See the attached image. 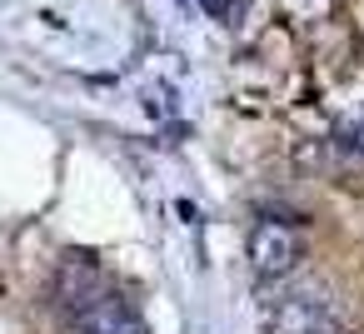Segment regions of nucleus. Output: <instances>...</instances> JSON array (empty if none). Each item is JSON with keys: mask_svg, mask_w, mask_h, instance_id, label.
<instances>
[{"mask_svg": "<svg viewBox=\"0 0 364 334\" xmlns=\"http://www.w3.org/2000/svg\"><path fill=\"white\" fill-rule=\"evenodd\" d=\"M70 334H150V329L115 289H105L70 314Z\"/></svg>", "mask_w": 364, "mask_h": 334, "instance_id": "nucleus-3", "label": "nucleus"}, {"mask_svg": "<svg viewBox=\"0 0 364 334\" xmlns=\"http://www.w3.org/2000/svg\"><path fill=\"white\" fill-rule=\"evenodd\" d=\"M339 145H344L349 155H364V115H354V120L339 130Z\"/></svg>", "mask_w": 364, "mask_h": 334, "instance_id": "nucleus-5", "label": "nucleus"}, {"mask_svg": "<svg viewBox=\"0 0 364 334\" xmlns=\"http://www.w3.org/2000/svg\"><path fill=\"white\" fill-rule=\"evenodd\" d=\"M304 259V235L284 220H259L250 230V264L264 279H284L289 269H299Z\"/></svg>", "mask_w": 364, "mask_h": 334, "instance_id": "nucleus-1", "label": "nucleus"}, {"mask_svg": "<svg viewBox=\"0 0 364 334\" xmlns=\"http://www.w3.org/2000/svg\"><path fill=\"white\" fill-rule=\"evenodd\" d=\"M95 294H105V274H100V264H95L85 249H70V254L60 259V269H55V299L75 314V309L90 304Z\"/></svg>", "mask_w": 364, "mask_h": 334, "instance_id": "nucleus-4", "label": "nucleus"}, {"mask_svg": "<svg viewBox=\"0 0 364 334\" xmlns=\"http://www.w3.org/2000/svg\"><path fill=\"white\" fill-rule=\"evenodd\" d=\"M264 329L269 334H339V319L329 314L324 299L299 289V294H279L264 304Z\"/></svg>", "mask_w": 364, "mask_h": 334, "instance_id": "nucleus-2", "label": "nucleus"}, {"mask_svg": "<svg viewBox=\"0 0 364 334\" xmlns=\"http://www.w3.org/2000/svg\"><path fill=\"white\" fill-rule=\"evenodd\" d=\"M205 11H210V16H220V21H225V16H230V0H205Z\"/></svg>", "mask_w": 364, "mask_h": 334, "instance_id": "nucleus-6", "label": "nucleus"}]
</instances>
